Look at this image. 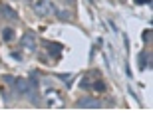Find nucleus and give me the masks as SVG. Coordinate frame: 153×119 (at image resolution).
<instances>
[{
    "mask_svg": "<svg viewBox=\"0 0 153 119\" xmlns=\"http://www.w3.org/2000/svg\"><path fill=\"white\" fill-rule=\"evenodd\" d=\"M0 12H2V14H6V16H8V18H10V20H16V12H14V10H12V8H8V6H6V4H2V6H0Z\"/></svg>",
    "mask_w": 153,
    "mask_h": 119,
    "instance_id": "obj_1",
    "label": "nucleus"
},
{
    "mask_svg": "<svg viewBox=\"0 0 153 119\" xmlns=\"http://www.w3.org/2000/svg\"><path fill=\"white\" fill-rule=\"evenodd\" d=\"M12 36H14V30H12V28H6V30H2V40H6V42H10V40H12Z\"/></svg>",
    "mask_w": 153,
    "mask_h": 119,
    "instance_id": "obj_2",
    "label": "nucleus"
},
{
    "mask_svg": "<svg viewBox=\"0 0 153 119\" xmlns=\"http://www.w3.org/2000/svg\"><path fill=\"white\" fill-rule=\"evenodd\" d=\"M79 107H100V101H79Z\"/></svg>",
    "mask_w": 153,
    "mask_h": 119,
    "instance_id": "obj_3",
    "label": "nucleus"
},
{
    "mask_svg": "<svg viewBox=\"0 0 153 119\" xmlns=\"http://www.w3.org/2000/svg\"><path fill=\"white\" fill-rule=\"evenodd\" d=\"M135 2H137V4H143V2H147V4H149L151 0H135Z\"/></svg>",
    "mask_w": 153,
    "mask_h": 119,
    "instance_id": "obj_4",
    "label": "nucleus"
}]
</instances>
